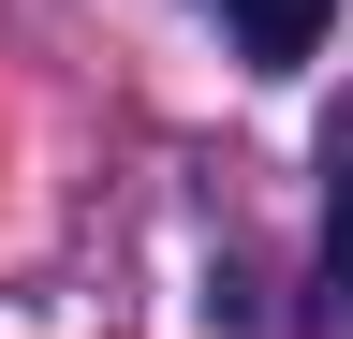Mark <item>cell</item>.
Returning <instances> with one entry per match:
<instances>
[{
  "label": "cell",
  "instance_id": "cell-1",
  "mask_svg": "<svg viewBox=\"0 0 353 339\" xmlns=\"http://www.w3.org/2000/svg\"><path fill=\"white\" fill-rule=\"evenodd\" d=\"M221 15H236V45H250L265 74H294L309 45H324V0H221Z\"/></svg>",
  "mask_w": 353,
  "mask_h": 339
},
{
  "label": "cell",
  "instance_id": "cell-2",
  "mask_svg": "<svg viewBox=\"0 0 353 339\" xmlns=\"http://www.w3.org/2000/svg\"><path fill=\"white\" fill-rule=\"evenodd\" d=\"M324 280L353 295V148H324Z\"/></svg>",
  "mask_w": 353,
  "mask_h": 339
}]
</instances>
